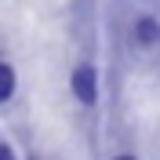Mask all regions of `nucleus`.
<instances>
[{
  "instance_id": "f257e3e1",
  "label": "nucleus",
  "mask_w": 160,
  "mask_h": 160,
  "mask_svg": "<svg viewBox=\"0 0 160 160\" xmlns=\"http://www.w3.org/2000/svg\"><path fill=\"white\" fill-rule=\"evenodd\" d=\"M73 95H77L84 106H91V102L98 98V77H95L91 66H77V69H73Z\"/></svg>"
},
{
  "instance_id": "f03ea898",
  "label": "nucleus",
  "mask_w": 160,
  "mask_h": 160,
  "mask_svg": "<svg viewBox=\"0 0 160 160\" xmlns=\"http://www.w3.org/2000/svg\"><path fill=\"white\" fill-rule=\"evenodd\" d=\"M135 40H138L142 48H153V44H160V22L157 18H138L135 22Z\"/></svg>"
},
{
  "instance_id": "7ed1b4c3",
  "label": "nucleus",
  "mask_w": 160,
  "mask_h": 160,
  "mask_svg": "<svg viewBox=\"0 0 160 160\" xmlns=\"http://www.w3.org/2000/svg\"><path fill=\"white\" fill-rule=\"evenodd\" d=\"M15 95V69L8 62H0V102H8Z\"/></svg>"
},
{
  "instance_id": "20e7f679",
  "label": "nucleus",
  "mask_w": 160,
  "mask_h": 160,
  "mask_svg": "<svg viewBox=\"0 0 160 160\" xmlns=\"http://www.w3.org/2000/svg\"><path fill=\"white\" fill-rule=\"evenodd\" d=\"M0 160H15V153H11L8 146H4V142H0Z\"/></svg>"
},
{
  "instance_id": "39448f33",
  "label": "nucleus",
  "mask_w": 160,
  "mask_h": 160,
  "mask_svg": "<svg viewBox=\"0 0 160 160\" xmlns=\"http://www.w3.org/2000/svg\"><path fill=\"white\" fill-rule=\"evenodd\" d=\"M117 160H135V157H117Z\"/></svg>"
}]
</instances>
